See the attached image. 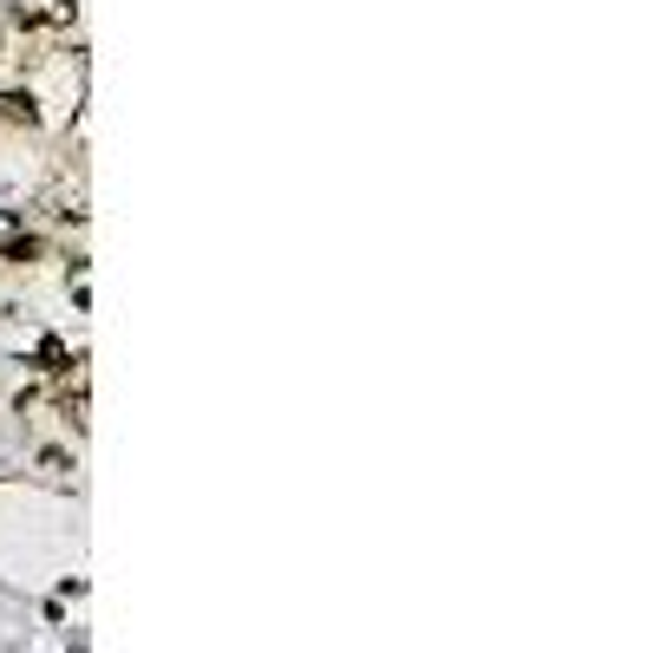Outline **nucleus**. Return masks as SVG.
I'll return each instance as SVG.
<instances>
[{
    "label": "nucleus",
    "instance_id": "obj_1",
    "mask_svg": "<svg viewBox=\"0 0 653 653\" xmlns=\"http://www.w3.org/2000/svg\"><path fill=\"white\" fill-rule=\"evenodd\" d=\"M13 20L20 27H73L78 0H13Z\"/></svg>",
    "mask_w": 653,
    "mask_h": 653
},
{
    "label": "nucleus",
    "instance_id": "obj_2",
    "mask_svg": "<svg viewBox=\"0 0 653 653\" xmlns=\"http://www.w3.org/2000/svg\"><path fill=\"white\" fill-rule=\"evenodd\" d=\"M0 118H7V125H40V112H33L27 92H7V98H0Z\"/></svg>",
    "mask_w": 653,
    "mask_h": 653
}]
</instances>
